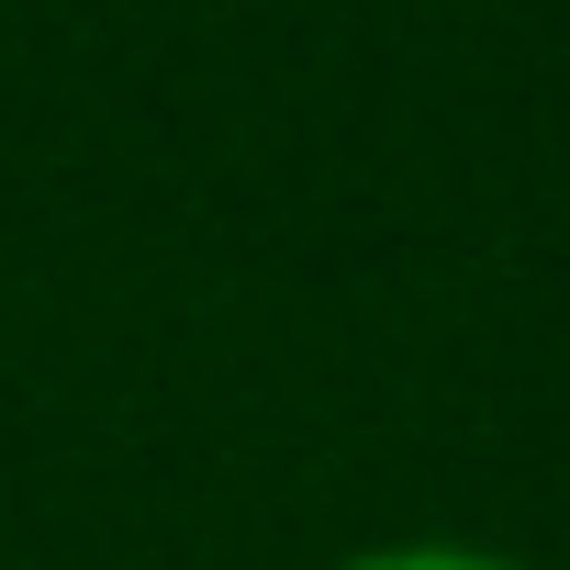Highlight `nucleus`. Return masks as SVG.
I'll list each match as a JSON object with an SVG mask.
<instances>
[{
	"instance_id": "f257e3e1",
	"label": "nucleus",
	"mask_w": 570,
	"mask_h": 570,
	"mask_svg": "<svg viewBox=\"0 0 570 570\" xmlns=\"http://www.w3.org/2000/svg\"><path fill=\"white\" fill-rule=\"evenodd\" d=\"M325 570H537V559L503 537H370V548H336Z\"/></svg>"
}]
</instances>
